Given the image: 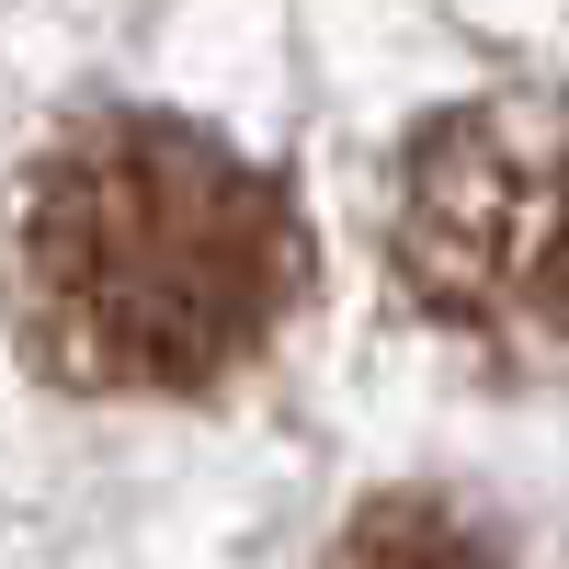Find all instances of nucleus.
<instances>
[{"mask_svg":"<svg viewBox=\"0 0 569 569\" xmlns=\"http://www.w3.org/2000/svg\"><path fill=\"white\" fill-rule=\"evenodd\" d=\"M308 297L284 182L160 103L58 126L12 206V319L46 388L194 399L240 376Z\"/></svg>","mask_w":569,"mask_h":569,"instance_id":"obj_1","label":"nucleus"},{"mask_svg":"<svg viewBox=\"0 0 569 569\" xmlns=\"http://www.w3.org/2000/svg\"><path fill=\"white\" fill-rule=\"evenodd\" d=\"M388 262L421 319L490 353H569V91H479L410 126Z\"/></svg>","mask_w":569,"mask_h":569,"instance_id":"obj_2","label":"nucleus"},{"mask_svg":"<svg viewBox=\"0 0 569 569\" xmlns=\"http://www.w3.org/2000/svg\"><path fill=\"white\" fill-rule=\"evenodd\" d=\"M330 569H512V558L479 512H456L433 490H388L330 536Z\"/></svg>","mask_w":569,"mask_h":569,"instance_id":"obj_3","label":"nucleus"}]
</instances>
